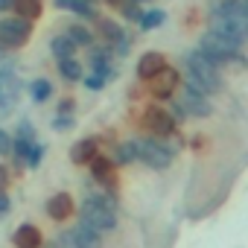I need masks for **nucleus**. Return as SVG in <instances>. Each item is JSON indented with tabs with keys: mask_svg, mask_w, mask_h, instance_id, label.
Wrapping results in <instances>:
<instances>
[{
	"mask_svg": "<svg viewBox=\"0 0 248 248\" xmlns=\"http://www.w3.org/2000/svg\"><path fill=\"white\" fill-rule=\"evenodd\" d=\"M108 82H111V79L102 76V73H88V76H85V88H88V91H102Z\"/></svg>",
	"mask_w": 248,
	"mask_h": 248,
	"instance_id": "cd10ccee",
	"label": "nucleus"
},
{
	"mask_svg": "<svg viewBox=\"0 0 248 248\" xmlns=\"http://www.w3.org/2000/svg\"><path fill=\"white\" fill-rule=\"evenodd\" d=\"M50 53H53V59L56 62H62V59H73L76 56V41L64 32V35H56L53 41H50Z\"/></svg>",
	"mask_w": 248,
	"mask_h": 248,
	"instance_id": "f3484780",
	"label": "nucleus"
},
{
	"mask_svg": "<svg viewBox=\"0 0 248 248\" xmlns=\"http://www.w3.org/2000/svg\"><path fill=\"white\" fill-rule=\"evenodd\" d=\"M181 67H184V85L187 88H193L199 93H207V96H216V93L225 91V70L216 62H210L199 47L184 53Z\"/></svg>",
	"mask_w": 248,
	"mask_h": 248,
	"instance_id": "f257e3e1",
	"label": "nucleus"
},
{
	"mask_svg": "<svg viewBox=\"0 0 248 248\" xmlns=\"http://www.w3.org/2000/svg\"><path fill=\"white\" fill-rule=\"evenodd\" d=\"M12 146H15V138L6 129H0V158H9L12 155Z\"/></svg>",
	"mask_w": 248,
	"mask_h": 248,
	"instance_id": "c756f323",
	"label": "nucleus"
},
{
	"mask_svg": "<svg viewBox=\"0 0 248 248\" xmlns=\"http://www.w3.org/2000/svg\"><path fill=\"white\" fill-rule=\"evenodd\" d=\"M135 3H152V0H135Z\"/></svg>",
	"mask_w": 248,
	"mask_h": 248,
	"instance_id": "c9c22d12",
	"label": "nucleus"
},
{
	"mask_svg": "<svg viewBox=\"0 0 248 248\" xmlns=\"http://www.w3.org/2000/svg\"><path fill=\"white\" fill-rule=\"evenodd\" d=\"M181 85H184V73L170 64V67H164L152 82H146V93L152 96V102H172V99L178 96Z\"/></svg>",
	"mask_w": 248,
	"mask_h": 248,
	"instance_id": "39448f33",
	"label": "nucleus"
},
{
	"mask_svg": "<svg viewBox=\"0 0 248 248\" xmlns=\"http://www.w3.org/2000/svg\"><path fill=\"white\" fill-rule=\"evenodd\" d=\"M111 158L117 161V167H132V164H140V149H138V138L132 140H120L111 152Z\"/></svg>",
	"mask_w": 248,
	"mask_h": 248,
	"instance_id": "f8f14e48",
	"label": "nucleus"
},
{
	"mask_svg": "<svg viewBox=\"0 0 248 248\" xmlns=\"http://www.w3.org/2000/svg\"><path fill=\"white\" fill-rule=\"evenodd\" d=\"M123 35H126V30L120 27V21H114V18H96V38H99L102 44L114 47Z\"/></svg>",
	"mask_w": 248,
	"mask_h": 248,
	"instance_id": "ddd939ff",
	"label": "nucleus"
},
{
	"mask_svg": "<svg viewBox=\"0 0 248 248\" xmlns=\"http://www.w3.org/2000/svg\"><path fill=\"white\" fill-rule=\"evenodd\" d=\"M44 152H47V146L44 143H35L32 149H30V158H27V167H41V161H44Z\"/></svg>",
	"mask_w": 248,
	"mask_h": 248,
	"instance_id": "c85d7f7f",
	"label": "nucleus"
},
{
	"mask_svg": "<svg viewBox=\"0 0 248 248\" xmlns=\"http://www.w3.org/2000/svg\"><path fill=\"white\" fill-rule=\"evenodd\" d=\"M30 93H32V99H35V102L50 99V93H53L50 79H32V82H30Z\"/></svg>",
	"mask_w": 248,
	"mask_h": 248,
	"instance_id": "5701e85b",
	"label": "nucleus"
},
{
	"mask_svg": "<svg viewBox=\"0 0 248 248\" xmlns=\"http://www.w3.org/2000/svg\"><path fill=\"white\" fill-rule=\"evenodd\" d=\"M73 210H76V202H73V196L70 193H53L50 196V202H47V216L53 219V222H67L70 216H73Z\"/></svg>",
	"mask_w": 248,
	"mask_h": 248,
	"instance_id": "9d476101",
	"label": "nucleus"
},
{
	"mask_svg": "<svg viewBox=\"0 0 248 248\" xmlns=\"http://www.w3.org/2000/svg\"><path fill=\"white\" fill-rule=\"evenodd\" d=\"M167 24V12L164 9H158V6H152V9H143V18H140V30L143 32H152V30H158V27H164Z\"/></svg>",
	"mask_w": 248,
	"mask_h": 248,
	"instance_id": "aec40b11",
	"label": "nucleus"
},
{
	"mask_svg": "<svg viewBox=\"0 0 248 248\" xmlns=\"http://www.w3.org/2000/svg\"><path fill=\"white\" fill-rule=\"evenodd\" d=\"M50 248H79V242H76V233H73V231H64V233H59V236L50 242Z\"/></svg>",
	"mask_w": 248,
	"mask_h": 248,
	"instance_id": "a878e982",
	"label": "nucleus"
},
{
	"mask_svg": "<svg viewBox=\"0 0 248 248\" xmlns=\"http://www.w3.org/2000/svg\"><path fill=\"white\" fill-rule=\"evenodd\" d=\"M73 126H76L73 114H56V120H53V132H70Z\"/></svg>",
	"mask_w": 248,
	"mask_h": 248,
	"instance_id": "bb28decb",
	"label": "nucleus"
},
{
	"mask_svg": "<svg viewBox=\"0 0 248 248\" xmlns=\"http://www.w3.org/2000/svg\"><path fill=\"white\" fill-rule=\"evenodd\" d=\"M178 102L184 105V111L190 114V120H210V117L216 114V108H213V96L199 93V91H193V88H187V85H181V91H178Z\"/></svg>",
	"mask_w": 248,
	"mask_h": 248,
	"instance_id": "0eeeda50",
	"label": "nucleus"
},
{
	"mask_svg": "<svg viewBox=\"0 0 248 248\" xmlns=\"http://www.w3.org/2000/svg\"><path fill=\"white\" fill-rule=\"evenodd\" d=\"M9 210V196H6V190H0V213H6Z\"/></svg>",
	"mask_w": 248,
	"mask_h": 248,
	"instance_id": "473e14b6",
	"label": "nucleus"
},
{
	"mask_svg": "<svg viewBox=\"0 0 248 248\" xmlns=\"http://www.w3.org/2000/svg\"><path fill=\"white\" fill-rule=\"evenodd\" d=\"M120 15L126 18V21H132V24H140V18H143V9H140V3H135V0H126V3L120 6Z\"/></svg>",
	"mask_w": 248,
	"mask_h": 248,
	"instance_id": "393cba45",
	"label": "nucleus"
},
{
	"mask_svg": "<svg viewBox=\"0 0 248 248\" xmlns=\"http://www.w3.org/2000/svg\"><path fill=\"white\" fill-rule=\"evenodd\" d=\"M6 50H9V47H3V44H0V64L6 62Z\"/></svg>",
	"mask_w": 248,
	"mask_h": 248,
	"instance_id": "f704fd0d",
	"label": "nucleus"
},
{
	"mask_svg": "<svg viewBox=\"0 0 248 248\" xmlns=\"http://www.w3.org/2000/svg\"><path fill=\"white\" fill-rule=\"evenodd\" d=\"M96 155H99V140L96 138H82L70 146V161L76 167H91Z\"/></svg>",
	"mask_w": 248,
	"mask_h": 248,
	"instance_id": "9b49d317",
	"label": "nucleus"
},
{
	"mask_svg": "<svg viewBox=\"0 0 248 248\" xmlns=\"http://www.w3.org/2000/svg\"><path fill=\"white\" fill-rule=\"evenodd\" d=\"M82 222L93 225L99 233L117 231V202L108 193H88L82 199Z\"/></svg>",
	"mask_w": 248,
	"mask_h": 248,
	"instance_id": "f03ea898",
	"label": "nucleus"
},
{
	"mask_svg": "<svg viewBox=\"0 0 248 248\" xmlns=\"http://www.w3.org/2000/svg\"><path fill=\"white\" fill-rule=\"evenodd\" d=\"M12 12L21 15V18H27V21H38L41 12H44V6H41V0H15Z\"/></svg>",
	"mask_w": 248,
	"mask_h": 248,
	"instance_id": "a211bd4d",
	"label": "nucleus"
},
{
	"mask_svg": "<svg viewBox=\"0 0 248 248\" xmlns=\"http://www.w3.org/2000/svg\"><path fill=\"white\" fill-rule=\"evenodd\" d=\"M12 3H15V0H0V12H6V9H12Z\"/></svg>",
	"mask_w": 248,
	"mask_h": 248,
	"instance_id": "72a5a7b5",
	"label": "nucleus"
},
{
	"mask_svg": "<svg viewBox=\"0 0 248 248\" xmlns=\"http://www.w3.org/2000/svg\"><path fill=\"white\" fill-rule=\"evenodd\" d=\"M70 12L79 15V18H85V21H96V18H99L93 0H73V3H70Z\"/></svg>",
	"mask_w": 248,
	"mask_h": 248,
	"instance_id": "412c9836",
	"label": "nucleus"
},
{
	"mask_svg": "<svg viewBox=\"0 0 248 248\" xmlns=\"http://www.w3.org/2000/svg\"><path fill=\"white\" fill-rule=\"evenodd\" d=\"M93 3H96V0H93Z\"/></svg>",
	"mask_w": 248,
	"mask_h": 248,
	"instance_id": "e433bc0d",
	"label": "nucleus"
},
{
	"mask_svg": "<svg viewBox=\"0 0 248 248\" xmlns=\"http://www.w3.org/2000/svg\"><path fill=\"white\" fill-rule=\"evenodd\" d=\"M15 245L18 248H41L44 245V236H41V231L32 225V222H24L18 231H15Z\"/></svg>",
	"mask_w": 248,
	"mask_h": 248,
	"instance_id": "4468645a",
	"label": "nucleus"
},
{
	"mask_svg": "<svg viewBox=\"0 0 248 248\" xmlns=\"http://www.w3.org/2000/svg\"><path fill=\"white\" fill-rule=\"evenodd\" d=\"M67 35L76 41V47H93V32H91L88 27H82V24L67 27Z\"/></svg>",
	"mask_w": 248,
	"mask_h": 248,
	"instance_id": "4be33fe9",
	"label": "nucleus"
},
{
	"mask_svg": "<svg viewBox=\"0 0 248 248\" xmlns=\"http://www.w3.org/2000/svg\"><path fill=\"white\" fill-rule=\"evenodd\" d=\"M18 99H21V82H18V76H12L3 88H0V111H9V108H15L18 105Z\"/></svg>",
	"mask_w": 248,
	"mask_h": 248,
	"instance_id": "dca6fc26",
	"label": "nucleus"
},
{
	"mask_svg": "<svg viewBox=\"0 0 248 248\" xmlns=\"http://www.w3.org/2000/svg\"><path fill=\"white\" fill-rule=\"evenodd\" d=\"M164 67H170L167 53H161V50H146V53L138 59L135 73H138V79H140V82H152V79H155Z\"/></svg>",
	"mask_w": 248,
	"mask_h": 248,
	"instance_id": "6e6552de",
	"label": "nucleus"
},
{
	"mask_svg": "<svg viewBox=\"0 0 248 248\" xmlns=\"http://www.w3.org/2000/svg\"><path fill=\"white\" fill-rule=\"evenodd\" d=\"M32 38V21L21 18V15H12V18H3L0 21V44L9 47V50H21L27 47Z\"/></svg>",
	"mask_w": 248,
	"mask_h": 248,
	"instance_id": "423d86ee",
	"label": "nucleus"
},
{
	"mask_svg": "<svg viewBox=\"0 0 248 248\" xmlns=\"http://www.w3.org/2000/svg\"><path fill=\"white\" fill-rule=\"evenodd\" d=\"M138 126L140 132L152 135V138H178V129H181V123L172 117V111L164 105V102H146L140 108V117H138Z\"/></svg>",
	"mask_w": 248,
	"mask_h": 248,
	"instance_id": "7ed1b4c3",
	"label": "nucleus"
},
{
	"mask_svg": "<svg viewBox=\"0 0 248 248\" xmlns=\"http://www.w3.org/2000/svg\"><path fill=\"white\" fill-rule=\"evenodd\" d=\"M73 233H76V242H79V248H102V233H99L93 225H88V222H79V225L73 228Z\"/></svg>",
	"mask_w": 248,
	"mask_h": 248,
	"instance_id": "2eb2a0df",
	"label": "nucleus"
},
{
	"mask_svg": "<svg viewBox=\"0 0 248 248\" xmlns=\"http://www.w3.org/2000/svg\"><path fill=\"white\" fill-rule=\"evenodd\" d=\"M138 149H140V164L155 170V172L170 170L175 164V155H178V146H172L167 138H152V135L138 138Z\"/></svg>",
	"mask_w": 248,
	"mask_h": 248,
	"instance_id": "20e7f679",
	"label": "nucleus"
},
{
	"mask_svg": "<svg viewBox=\"0 0 248 248\" xmlns=\"http://www.w3.org/2000/svg\"><path fill=\"white\" fill-rule=\"evenodd\" d=\"M56 67H59V73L67 79V82H79V79H85V67H82V62L73 56V59H62V62H56Z\"/></svg>",
	"mask_w": 248,
	"mask_h": 248,
	"instance_id": "6ab92c4d",
	"label": "nucleus"
},
{
	"mask_svg": "<svg viewBox=\"0 0 248 248\" xmlns=\"http://www.w3.org/2000/svg\"><path fill=\"white\" fill-rule=\"evenodd\" d=\"M15 140H24V143H30V146H35L38 143V135H35V126L30 120H24V123H18V129H15Z\"/></svg>",
	"mask_w": 248,
	"mask_h": 248,
	"instance_id": "b1692460",
	"label": "nucleus"
},
{
	"mask_svg": "<svg viewBox=\"0 0 248 248\" xmlns=\"http://www.w3.org/2000/svg\"><path fill=\"white\" fill-rule=\"evenodd\" d=\"M12 181V175H9V167H3L0 164V190H6V184Z\"/></svg>",
	"mask_w": 248,
	"mask_h": 248,
	"instance_id": "2f4dec72",
	"label": "nucleus"
},
{
	"mask_svg": "<svg viewBox=\"0 0 248 248\" xmlns=\"http://www.w3.org/2000/svg\"><path fill=\"white\" fill-rule=\"evenodd\" d=\"M73 108H76V102H73L70 96H64V99H59V114H73Z\"/></svg>",
	"mask_w": 248,
	"mask_h": 248,
	"instance_id": "7c9ffc66",
	"label": "nucleus"
},
{
	"mask_svg": "<svg viewBox=\"0 0 248 248\" xmlns=\"http://www.w3.org/2000/svg\"><path fill=\"white\" fill-rule=\"evenodd\" d=\"M91 178H93L96 184L114 190V187H117V161H114L111 155H102V152H99V155L93 158V164H91Z\"/></svg>",
	"mask_w": 248,
	"mask_h": 248,
	"instance_id": "1a4fd4ad",
	"label": "nucleus"
}]
</instances>
